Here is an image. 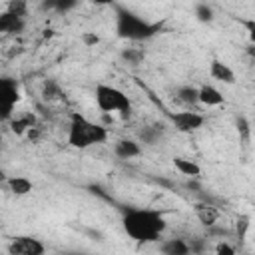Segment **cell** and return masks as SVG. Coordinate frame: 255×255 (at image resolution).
<instances>
[{
  "mask_svg": "<svg viewBox=\"0 0 255 255\" xmlns=\"http://www.w3.org/2000/svg\"><path fill=\"white\" fill-rule=\"evenodd\" d=\"M122 229L131 241L139 245L155 243L163 237L167 219L163 211L153 207H129L122 215Z\"/></svg>",
  "mask_w": 255,
  "mask_h": 255,
  "instance_id": "obj_1",
  "label": "cell"
},
{
  "mask_svg": "<svg viewBox=\"0 0 255 255\" xmlns=\"http://www.w3.org/2000/svg\"><path fill=\"white\" fill-rule=\"evenodd\" d=\"M114 28H116V36L120 40L147 42L161 32V22H151V20L139 16L137 12L116 2L114 4Z\"/></svg>",
  "mask_w": 255,
  "mask_h": 255,
  "instance_id": "obj_2",
  "label": "cell"
},
{
  "mask_svg": "<svg viewBox=\"0 0 255 255\" xmlns=\"http://www.w3.org/2000/svg\"><path fill=\"white\" fill-rule=\"evenodd\" d=\"M110 137V131L106 126L92 122L90 118L82 116L80 112L70 114V124H68V145L74 149H88L100 143H106Z\"/></svg>",
  "mask_w": 255,
  "mask_h": 255,
  "instance_id": "obj_3",
  "label": "cell"
},
{
  "mask_svg": "<svg viewBox=\"0 0 255 255\" xmlns=\"http://www.w3.org/2000/svg\"><path fill=\"white\" fill-rule=\"evenodd\" d=\"M94 102H96V108L102 114H118L122 120H129V116L133 112L129 96L124 90H120L116 86H110V84H104V82L96 84Z\"/></svg>",
  "mask_w": 255,
  "mask_h": 255,
  "instance_id": "obj_4",
  "label": "cell"
},
{
  "mask_svg": "<svg viewBox=\"0 0 255 255\" xmlns=\"http://www.w3.org/2000/svg\"><path fill=\"white\" fill-rule=\"evenodd\" d=\"M20 102V84L14 78H0V116L4 122L14 118L16 104Z\"/></svg>",
  "mask_w": 255,
  "mask_h": 255,
  "instance_id": "obj_5",
  "label": "cell"
},
{
  "mask_svg": "<svg viewBox=\"0 0 255 255\" xmlns=\"http://www.w3.org/2000/svg\"><path fill=\"white\" fill-rule=\"evenodd\" d=\"M8 255H44L46 245L34 235H14L6 245Z\"/></svg>",
  "mask_w": 255,
  "mask_h": 255,
  "instance_id": "obj_6",
  "label": "cell"
},
{
  "mask_svg": "<svg viewBox=\"0 0 255 255\" xmlns=\"http://www.w3.org/2000/svg\"><path fill=\"white\" fill-rule=\"evenodd\" d=\"M169 122L181 133H193V131L203 128L205 116L195 112V110H181V112H171L169 114Z\"/></svg>",
  "mask_w": 255,
  "mask_h": 255,
  "instance_id": "obj_7",
  "label": "cell"
},
{
  "mask_svg": "<svg viewBox=\"0 0 255 255\" xmlns=\"http://www.w3.org/2000/svg\"><path fill=\"white\" fill-rule=\"evenodd\" d=\"M209 78L219 82V84H225V86H233L237 82V76H235L233 68L227 62L219 60V58H213L209 62Z\"/></svg>",
  "mask_w": 255,
  "mask_h": 255,
  "instance_id": "obj_8",
  "label": "cell"
},
{
  "mask_svg": "<svg viewBox=\"0 0 255 255\" xmlns=\"http://www.w3.org/2000/svg\"><path fill=\"white\" fill-rule=\"evenodd\" d=\"M193 213H195V219L203 225V227H213L217 221H219V209L213 205V203H209V201H199V203H195L193 205Z\"/></svg>",
  "mask_w": 255,
  "mask_h": 255,
  "instance_id": "obj_9",
  "label": "cell"
},
{
  "mask_svg": "<svg viewBox=\"0 0 255 255\" xmlns=\"http://www.w3.org/2000/svg\"><path fill=\"white\" fill-rule=\"evenodd\" d=\"M114 155L120 157V159H133V157L141 155V143H139V139L120 137L114 143Z\"/></svg>",
  "mask_w": 255,
  "mask_h": 255,
  "instance_id": "obj_10",
  "label": "cell"
},
{
  "mask_svg": "<svg viewBox=\"0 0 255 255\" xmlns=\"http://www.w3.org/2000/svg\"><path fill=\"white\" fill-rule=\"evenodd\" d=\"M26 30V18L24 16H16L8 10H2L0 14V32L4 34H22Z\"/></svg>",
  "mask_w": 255,
  "mask_h": 255,
  "instance_id": "obj_11",
  "label": "cell"
},
{
  "mask_svg": "<svg viewBox=\"0 0 255 255\" xmlns=\"http://www.w3.org/2000/svg\"><path fill=\"white\" fill-rule=\"evenodd\" d=\"M199 104H203L207 108H217V106H223L225 104V98H223V94L219 92L217 86H213V84H201L199 86Z\"/></svg>",
  "mask_w": 255,
  "mask_h": 255,
  "instance_id": "obj_12",
  "label": "cell"
},
{
  "mask_svg": "<svg viewBox=\"0 0 255 255\" xmlns=\"http://www.w3.org/2000/svg\"><path fill=\"white\" fill-rule=\"evenodd\" d=\"M165 129L161 124H147L141 129H137V139L141 145H157L163 137Z\"/></svg>",
  "mask_w": 255,
  "mask_h": 255,
  "instance_id": "obj_13",
  "label": "cell"
},
{
  "mask_svg": "<svg viewBox=\"0 0 255 255\" xmlns=\"http://www.w3.org/2000/svg\"><path fill=\"white\" fill-rule=\"evenodd\" d=\"M6 187H8V191L12 195L24 197V195L34 191V181L30 177H26V175H12V177L6 179Z\"/></svg>",
  "mask_w": 255,
  "mask_h": 255,
  "instance_id": "obj_14",
  "label": "cell"
},
{
  "mask_svg": "<svg viewBox=\"0 0 255 255\" xmlns=\"http://www.w3.org/2000/svg\"><path fill=\"white\" fill-rule=\"evenodd\" d=\"M175 100L185 104V106H195L199 104V86L193 84H179L175 88Z\"/></svg>",
  "mask_w": 255,
  "mask_h": 255,
  "instance_id": "obj_15",
  "label": "cell"
},
{
  "mask_svg": "<svg viewBox=\"0 0 255 255\" xmlns=\"http://www.w3.org/2000/svg\"><path fill=\"white\" fill-rule=\"evenodd\" d=\"M159 251L165 253V255H187V253H191V247H189V243H187L185 239H181V237H171V239L161 241Z\"/></svg>",
  "mask_w": 255,
  "mask_h": 255,
  "instance_id": "obj_16",
  "label": "cell"
},
{
  "mask_svg": "<svg viewBox=\"0 0 255 255\" xmlns=\"http://www.w3.org/2000/svg\"><path fill=\"white\" fill-rule=\"evenodd\" d=\"M173 167H175L181 175L191 177V179L201 175V167H199V163H195V161H193V159H189V157L175 155V157H173Z\"/></svg>",
  "mask_w": 255,
  "mask_h": 255,
  "instance_id": "obj_17",
  "label": "cell"
},
{
  "mask_svg": "<svg viewBox=\"0 0 255 255\" xmlns=\"http://www.w3.org/2000/svg\"><path fill=\"white\" fill-rule=\"evenodd\" d=\"M10 126H12V131L14 133H24V131H30L34 126H36V118L32 114H24V116H16L10 120Z\"/></svg>",
  "mask_w": 255,
  "mask_h": 255,
  "instance_id": "obj_18",
  "label": "cell"
},
{
  "mask_svg": "<svg viewBox=\"0 0 255 255\" xmlns=\"http://www.w3.org/2000/svg\"><path fill=\"white\" fill-rule=\"evenodd\" d=\"M193 16H195V20L201 22V24H211V22L215 20V10H213V6L207 4V2H197V4L193 6Z\"/></svg>",
  "mask_w": 255,
  "mask_h": 255,
  "instance_id": "obj_19",
  "label": "cell"
},
{
  "mask_svg": "<svg viewBox=\"0 0 255 255\" xmlns=\"http://www.w3.org/2000/svg\"><path fill=\"white\" fill-rule=\"evenodd\" d=\"M42 98L46 102H56V100H62L64 98V90L58 82L54 80H46L44 86H42Z\"/></svg>",
  "mask_w": 255,
  "mask_h": 255,
  "instance_id": "obj_20",
  "label": "cell"
},
{
  "mask_svg": "<svg viewBox=\"0 0 255 255\" xmlns=\"http://www.w3.org/2000/svg\"><path fill=\"white\" fill-rule=\"evenodd\" d=\"M251 229V217L247 213H239L235 217V239L239 243H243L247 239V233Z\"/></svg>",
  "mask_w": 255,
  "mask_h": 255,
  "instance_id": "obj_21",
  "label": "cell"
},
{
  "mask_svg": "<svg viewBox=\"0 0 255 255\" xmlns=\"http://www.w3.org/2000/svg\"><path fill=\"white\" fill-rule=\"evenodd\" d=\"M120 58L129 66H139L143 62V58H145V52L141 48H124L120 52Z\"/></svg>",
  "mask_w": 255,
  "mask_h": 255,
  "instance_id": "obj_22",
  "label": "cell"
},
{
  "mask_svg": "<svg viewBox=\"0 0 255 255\" xmlns=\"http://www.w3.org/2000/svg\"><path fill=\"white\" fill-rule=\"evenodd\" d=\"M4 10H8V12H12V14H16V16H28V0H8L6 2V6H4Z\"/></svg>",
  "mask_w": 255,
  "mask_h": 255,
  "instance_id": "obj_23",
  "label": "cell"
},
{
  "mask_svg": "<svg viewBox=\"0 0 255 255\" xmlns=\"http://www.w3.org/2000/svg\"><path fill=\"white\" fill-rule=\"evenodd\" d=\"M239 26H243V30L247 32V38H249V44H255V18H235Z\"/></svg>",
  "mask_w": 255,
  "mask_h": 255,
  "instance_id": "obj_24",
  "label": "cell"
},
{
  "mask_svg": "<svg viewBox=\"0 0 255 255\" xmlns=\"http://www.w3.org/2000/svg\"><path fill=\"white\" fill-rule=\"evenodd\" d=\"M235 126H237V133H239V137H241L243 141H247L249 135H251V128H249L247 118H245V116H239V118L235 120Z\"/></svg>",
  "mask_w": 255,
  "mask_h": 255,
  "instance_id": "obj_25",
  "label": "cell"
},
{
  "mask_svg": "<svg viewBox=\"0 0 255 255\" xmlns=\"http://www.w3.org/2000/svg\"><path fill=\"white\" fill-rule=\"evenodd\" d=\"M78 4H80V0H56L54 12H56V14H68V12H72Z\"/></svg>",
  "mask_w": 255,
  "mask_h": 255,
  "instance_id": "obj_26",
  "label": "cell"
},
{
  "mask_svg": "<svg viewBox=\"0 0 255 255\" xmlns=\"http://www.w3.org/2000/svg\"><path fill=\"white\" fill-rule=\"evenodd\" d=\"M235 251H237V249H235L233 245H229V243H225L223 239H221V241H219V243L215 245V253H219V255H233Z\"/></svg>",
  "mask_w": 255,
  "mask_h": 255,
  "instance_id": "obj_27",
  "label": "cell"
},
{
  "mask_svg": "<svg viewBox=\"0 0 255 255\" xmlns=\"http://www.w3.org/2000/svg\"><path fill=\"white\" fill-rule=\"evenodd\" d=\"M82 42H84L86 48H92V46L100 44V36H96L94 32H84L82 34Z\"/></svg>",
  "mask_w": 255,
  "mask_h": 255,
  "instance_id": "obj_28",
  "label": "cell"
},
{
  "mask_svg": "<svg viewBox=\"0 0 255 255\" xmlns=\"http://www.w3.org/2000/svg\"><path fill=\"white\" fill-rule=\"evenodd\" d=\"M90 2L96 6H114L116 4V0H90Z\"/></svg>",
  "mask_w": 255,
  "mask_h": 255,
  "instance_id": "obj_29",
  "label": "cell"
},
{
  "mask_svg": "<svg viewBox=\"0 0 255 255\" xmlns=\"http://www.w3.org/2000/svg\"><path fill=\"white\" fill-rule=\"evenodd\" d=\"M247 56L255 62V44H249V46H247Z\"/></svg>",
  "mask_w": 255,
  "mask_h": 255,
  "instance_id": "obj_30",
  "label": "cell"
}]
</instances>
